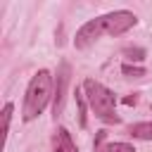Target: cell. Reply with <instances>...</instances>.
<instances>
[{
	"instance_id": "obj_1",
	"label": "cell",
	"mask_w": 152,
	"mask_h": 152,
	"mask_svg": "<svg viewBox=\"0 0 152 152\" xmlns=\"http://www.w3.org/2000/svg\"><path fill=\"white\" fill-rule=\"evenodd\" d=\"M55 93V78L48 69H40L33 74V78L28 81L26 95H24V109H21V119L24 121H33L38 114H43V109L48 107L50 97Z\"/></svg>"
},
{
	"instance_id": "obj_2",
	"label": "cell",
	"mask_w": 152,
	"mask_h": 152,
	"mask_svg": "<svg viewBox=\"0 0 152 152\" xmlns=\"http://www.w3.org/2000/svg\"><path fill=\"white\" fill-rule=\"evenodd\" d=\"M83 95L88 100V107L95 112V116L100 121H104V124H119L121 121L119 114H116V109H114V104H116L114 93L109 88H104L100 81L86 78L83 81Z\"/></svg>"
},
{
	"instance_id": "obj_3",
	"label": "cell",
	"mask_w": 152,
	"mask_h": 152,
	"mask_svg": "<svg viewBox=\"0 0 152 152\" xmlns=\"http://www.w3.org/2000/svg\"><path fill=\"white\" fill-rule=\"evenodd\" d=\"M100 19H102V28L107 36H121L138 24V17L128 10H114L109 14H102Z\"/></svg>"
},
{
	"instance_id": "obj_4",
	"label": "cell",
	"mask_w": 152,
	"mask_h": 152,
	"mask_svg": "<svg viewBox=\"0 0 152 152\" xmlns=\"http://www.w3.org/2000/svg\"><path fill=\"white\" fill-rule=\"evenodd\" d=\"M71 81V66L66 62H59L57 76H55V93H52V116H62L64 112V100H66V88Z\"/></svg>"
},
{
	"instance_id": "obj_5",
	"label": "cell",
	"mask_w": 152,
	"mask_h": 152,
	"mask_svg": "<svg viewBox=\"0 0 152 152\" xmlns=\"http://www.w3.org/2000/svg\"><path fill=\"white\" fill-rule=\"evenodd\" d=\"M104 33V28H102V19L97 17V19H90V21H86L78 31H76V38H74V45L76 48H88V45H93L100 36Z\"/></svg>"
},
{
	"instance_id": "obj_6",
	"label": "cell",
	"mask_w": 152,
	"mask_h": 152,
	"mask_svg": "<svg viewBox=\"0 0 152 152\" xmlns=\"http://www.w3.org/2000/svg\"><path fill=\"white\" fill-rule=\"evenodd\" d=\"M52 152H78V147L71 140V133L66 128H57L55 142H52Z\"/></svg>"
},
{
	"instance_id": "obj_7",
	"label": "cell",
	"mask_w": 152,
	"mask_h": 152,
	"mask_svg": "<svg viewBox=\"0 0 152 152\" xmlns=\"http://www.w3.org/2000/svg\"><path fill=\"white\" fill-rule=\"evenodd\" d=\"M128 135L138 140H152V121H140V124L128 126Z\"/></svg>"
},
{
	"instance_id": "obj_8",
	"label": "cell",
	"mask_w": 152,
	"mask_h": 152,
	"mask_svg": "<svg viewBox=\"0 0 152 152\" xmlns=\"http://www.w3.org/2000/svg\"><path fill=\"white\" fill-rule=\"evenodd\" d=\"M86 102H88L86 95L76 88V107H78V126H81V128H86V124H88V119H86V116H88V104H86Z\"/></svg>"
},
{
	"instance_id": "obj_9",
	"label": "cell",
	"mask_w": 152,
	"mask_h": 152,
	"mask_svg": "<svg viewBox=\"0 0 152 152\" xmlns=\"http://www.w3.org/2000/svg\"><path fill=\"white\" fill-rule=\"evenodd\" d=\"M121 74H124L126 78H142V76H145V69H142V66H135V64H128V62H126V64L121 66Z\"/></svg>"
},
{
	"instance_id": "obj_10",
	"label": "cell",
	"mask_w": 152,
	"mask_h": 152,
	"mask_svg": "<svg viewBox=\"0 0 152 152\" xmlns=\"http://www.w3.org/2000/svg\"><path fill=\"white\" fill-rule=\"evenodd\" d=\"M124 55H126L128 64H131V62H142V59H145V50H142V48H126Z\"/></svg>"
},
{
	"instance_id": "obj_11",
	"label": "cell",
	"mask_w": 152,
	"mask_h": 152,
	"mask_svg": "<svg viewBox=\"0 0 152 152\" xmlns=\"http://www.w3.org/2000/svg\"><path fill=\"white\" fill-rule=\"evenodd\" d=\"M102 152H135V147L131 142H109V145H104Z\"/></svg>"
},
{
	"instance_id": "obj_12",
	"label": "cell",
	"mask_w": 152,
	"mask_h": 152,
	"mask_svg": "<svg viewBox=\"0 0 152 152\" xmlns=\"http://www.w3.org/2000/svg\"><path fill=\"white\" fill-rule=\"evenodd\" d=\"M12 112H14V104H12V102H7V104L2 107V128H5V133L10 131V121H12Z\"/></svg>"
},
{
	"instance_id": "obj_13",
	"label": "cell",
	"mask_w": 152,
	"mask_h": 152,
	"mask_svg": "<svg viewBox=\"0 0 152 152\" xmlns=\"http://www.w3.org/2000/svg\"><path fill=\"white\" fill-rule=\"evenodd\" d=\"M135 100H138V97H135V95H131V97H126L124 102H126V104H135Z\"/></svg>"
}]
</instances>
